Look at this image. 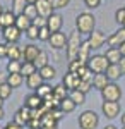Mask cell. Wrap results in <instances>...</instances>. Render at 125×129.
<instances>
[{
	"label": "cell",
	"instance_id": "obj_1",
	"mask_svg": "<svg viewBox=\"0 0 125 129\" xmlns=\"http://www.w3.org/2000/svg\"><path fill=\"white\" fill-rule=\"evenodd\" d=\"M76 29L81 35H91L96 29V17L91 12H81L76 17Z\"/></svg>",
	"mask_w": 125,
	"mask_h": 129
},
{
	"label": "cell",
	"instance_id": "obj_2",
	"mask_svg": "<svg viewBox=\"0 0 125 129\" xmlns=\"http://www.w3.org/2000/svg\"><path fill=\"white\" fill-rule=\"evenodd\" d=\"M82 45V40H81V33L79 31H72L70 35L67 36V47H65V52H67V59L69 62L70 60L77 59V53H79V48Z\"/></svg>",
	"mask_w": 125,
	"mask_h": 129
},
{
	"label": "cell",
	"instance_id": "obj_3",
	"mask_svg": "<svg viewBox=\"0 0 125 129\" xmlns=\"http://www.w3.org/2000/svg\"><path fill=\"white\" fill-rule=\"evenodd\" d=\"M79 127L81 129H96L99 126V115L94 110H84L79 114Z\"/></svg>",
	"mask_w": 125,
	"mask_h": 129
},
{
	"label": "cell",
	"instance_id": "obj_4",
	"mask_svg": "<svg viewBox=\"0 0 125 129\" xmlns=\"http://www.w3.org/2000/svg\"><path fill=\"white\" fill-rule=\"evenodd\" d=\"M108 66H110V62L106 60V57L105 55H99V53L91 55L89 60H87V67L93 71V74H103Z\"/></svg>",
	"mask_w": 125,
	"mask_h": 129
},
{
	"label": "cell",
	"instance_id": "obj_5",
	"mask_svg": "<svg viewBox=\"0 0 125 129\" xmlns=\"http://www.w3.org/2000/svg\"><path fill=\"white\" fill-rule=\"evenodd\" d=\"M101 96L105 102H120L122 98V88L116 84V83H108L105 88L101 89Z\"/></svg>",
	"mask_w": 125,
	"mask_h": 129
},
{
	"label": "cell",
	"instance_id": "obj_6",
	"mask_svg": "<svg viewBox=\"0 0 125 129\" xmlns=\"http://www.w3.org/2000/svg\"><path fill=\"white\" fill-rule=\"evenodd\" d=\"M101 112H103V115L106 119L113 120L120 114V103L118 102H103L101 103Z\"/></svg>",
	"mask_w": 125,
	"mask_h": 129
},
{
	"label": "cell",
	"instance_id": "obj_7",
	"mask_svg": "<svg viewBox=\"0 0 125 129\" xmlns=\"http://www.w3.org/2000/svg\"><path fill=\"white\" fill-rule=\"evenodd\" d=\"M87 36H89V38H87V43H89V47H91L93 50H99L106 43V36H105L103 31L94 29L91 35H87Z\"/></svg>",
	"mask_w": 125,
	"mask_h": 129
},
{
	"label": "cell",
	"instance_id": "obj_8",
	"mask_svg": "<svg viewBox=\"0 0 125 129\" xmlns=\"http://www.w3.org/2000/svg\"><path fill=\"white\" fill-rule=\"evenodd\" d=\"M21 33L22 31H19V28L14 24V26H9V28H4L2 38H4L5 43H17L21 40Z\"/></svg>",
	"mask_w": 125,
	"mask_h": 129
},
{
	"label": "cell",
	"instance_id": "obj_9",
	"mask_svg": "<svg viewBox=\"0 0 125 129\" xmlns=\"http://www.w3.org/2000/svg\"><path fill=\"white\" fill-rule=\"evenodd\" d=\"M50 47L53 50H62L67 47V36L62 33V31H57V33H51V36H50Z\"/></svg>",
	"mask_w": 125,
	"mask_h": 129
},
{
	"label": "cell",
	"instance_id": "obj_10",
	"mask_svg": "<svg viewBox=\"0 0 125 129\" xmlns=\"http://www.w3.org/2000/svg\"><path fill=\"white\" fill-rule=\"evenodd\" d=\"M41 52V48H38L34 43H29L22 48V62H34L38 53Z\"/></svg>",
	"mask_w": 125,
	"mask_h": 129
},
{
	"label": "cell",
	"instance_id": "obj_11",
	"mask_svg": "<svg viewBox=\"0 0 125 129\" xmlns=\"http://www.w3.org/2000/svg\"><path fill=\"white\" fill-rule=\"evenodd\" d=\"M34 5H36V9H38V16L46 17V19H48L53 12H55V9H53V5H51V2H50V0H38Z\"/></svg>",
	"mask_w": 125,
	"mask_h": 129
},
{
	"label": "cell",
	"instance_id": "obj_12",
	"mask_svg": "<svg viewBox=\"0 0 125 129\" xmlns=\"http://www.w3.org/2000/svg\"><path fill=\"white\" fill-rule=\"evenodd\" d=\"M46 26H48V29L51 31V33H57V31H60L62 26H64V17H62L58 12H53L48 19H46Z\"/></svg>",
	"mask_w": 125,
	"mask_h": 129
},
{
	"label": "cell",
	"instance_id": "obj_13",
	"mask_svg": "<svg viewBox=\"0 0 125 129\" xmlns=\"http://www.w3.org/2000/svg\"><path fill=\"white\" fill-rule=\"evenodd\" d=\"M106 43L110 45V47H120L122 43H125V28L122 26L120 29H116L113 35H110L108 38H106Z\"/></svg>",
	"mask_w": 125,
	"mask_h": 129
},
{
	"label": "cell",
	"instance_id": "obj_14",
	"mask_svg": "<svg viewBox=\"0 0 125 129\" xmlns=\"http://www.w3.org/2000/svg\"><path fill=\"white\" fill-rule=\"evenodd\" d=\"M29 119H31V110H29L28 107H21V109L14 114V122L19 124L21 127H24V126L28 124Z\"/></svg>",
	"mask_w": 125,
	"mask_h": 129
},
{
	"label": "cell",
	"instance_id": "obj_15",
	"mask_svg": "<svg viewBox=\"0 0 125 129\" xmlns=\"http://www.w3.org/2000/svg\"><path fill=\"white\" fill-rule=\"evenodd\" d=\"M41 105H43V98L38 96V93H36V91H34V93H31V95H28L26 100H24V107H28L29 110H36V109H39Z\"/></svg>",
	"mask_w": 125,
	"mask_h": 129
},
{
	"label": "cell",
	"instance_id": "obj_16",
	"mask_svg": "<svg viewBox=\"0 0 125 129\" xmlns=\"http://www.w3.org/2000/svg\"><path fill=\"white\" fill-rule=\"evenodd\" d=\"M79 76H77L76 72H67L65 76H64V79H62V84L65 86V88L70 91V89H76L79 86Z\"/></svg>",
	"mask_w": 125,
	"mask_h": 129
},
{
	"label": "cell",
	"instance_id": "obj_17",
	"mask_svg": "<svg viewBox=\"0 0 125 129\" xmlns=\"http://www.w3.org/2000/svg\"><path fill=\"white\" fill-rule=\"evenodd\" d=\"M7 59L22 62V48L17 47V43H7Z\"/></svg>",
	"mask_w": 125,
	"mask_h": 129
},
{
	"label": "cell",
	"instance_id": "obj_18",
	"mask_svg": "<svg viewBox=\"0 0 125 129\" xmlns=\"http://www.w3.org/2000/svg\"><path fill=\"white\" fill-rule=\"evenodd\" d=\"M43 83H45V79L41 78V74H39L38 71H36L34 74H31V76H28V78H26V84H28V88L33 89V91H36V89H38Z\"/></svg>",
	"mask_w": 125,
	"mask_h": 129
},
{
	"label": "cell",
	"instance_id": "obj_19",
	"mask_svg": "<svg viewBox=\"0 0 125 129\" xmlns=\"http://www.w3.org/2000/svg\"><path fill=\"white\" fill-rule=\"evenodd\" d=\"M91 47H89V43L86 41H82V45H81V48H79V53H77V60L81 62V64H87V60L91 57Z\"/></svg>",
	"mask_w": 125,
	"mask_h": 129
},
{
	"label": "cell",
	"instance_id": "obj_20",
	"mask_svg": "<svg viewBox=\"0 0 125 129\" xmlns=\"http://www.w3.org/2000/svg\"><path fill=\"white\" fill-rule=\"evenodd\" d=\"M0 24L4 26V28H9V26H14L16 24V14L12 12V10H4L2 14H0Z\"/></svg>",
	"mask_w": 125,
	"mask_h": 129
},
{
	"label": "cell",
	"instance_id": "obj_21",
	"mask_svg": "<svg viewBox=\"0 0 125 129\" xmlns=\"http://www.w3.org/2000/svg\"><path fill=\"white\" fill-rule=\"evenodd\" d=\"M33 24V21L29 19L26 14H17L16 16V26L19 28V31H22V33H26L28 31V28Z\"/></svg>",
	"mask_w": 125,
	"mask_h": 129
},
{
	"label": "cell",
	"instance_id": "obj_22",
	"mask_svg": "<svg viewBox=\"0 0 125 129\" xmlns=\"http://www.w3.org/2000/svg\"><path fill=\"white\" fill-rule=\"evenodd\" d=\"M106 78H108V81H111V83H115L120 76H122V72H120V67H118V64H110L108 67H106L105 71Z\"/></svg>",
	"mask_w": 125,
	"mask_h": 129
},
{
	"label": "cell",
	"instance_id": "obj_23",
	"mask_svg": "<svg viewBox=\"0 0 125 129\" xmlns=\"http://www.w3.org/2000/svg\"><path fill=\"white\" fill-rule=\"evenodd\" d=\"M105 57L110 64H118V60L122 59V53H120V50L116 48V47H110V48L106 50Z\"/></svg>",
	"mask_w": 125,
	"mask_h": 129
},
{
	"label": "cell",
	"instance_id": "obj_24",
	"mask_svg": "<svg viewBox=\"0 0 125 129\" xmlns=\"http://www.w3.org/2000/svg\"><path fill=\"white\" fill-rule=\"evenodd\" d=\"M69 98L72 100L76 105H82V103H86V93H82V91H79V89H70L69 91Z\"/></svg>",
	"mask_w": 125,
	"mask_h": 129
},
{
	"label": "cell",
	"instance_id": "obj_25",
	"mask_svg": "<svg viewBox=\"0 0 125 129\" xmlns=\"http://www.w3.org/2000/svg\"><path fill=\"white\" fill-rule=\"evenodd\" d=\"M108 83H110V81H108V78H106L105 72H103V74H94V76H93V88L99 89V91L105 88Z\"/></svg>",
	"mask_w": 125,
	"mask_h": 129
},
{
	"label": "cell",
	"instance_id": "obj_26",
	"mask_svg": "<svg viewBox=\"0 0 125 129\" xmlns=\"http://www.w3.org/2000/svg\"><path fill=\"white\" fill-rule=\"evenodd\" d=\"M39 129H58V120H55L48 114H45L41 117V127Z\"/></svg>",
	"mask_w": 125,
	"mask_h": 129
},
{
	"label": "cell",
	"instance_id": "obj_27",
	"mask_svg": "<svg viewBox=\"0 0 125 129\" xmlns=\"http://www.w3.org/2000/svg\"><path fill=\"white\" fill-rule=\"evenodd\" d=\"M7 84H9L10 88H19L21 84L24 83V76L22 74H7V81H5Z\"/></svg>",
	"mask_w": 125,
	"mask_h": 129
},
{
	"label": "cell",
	"instance_id": "obj_28",
	"mask_svg": "<svg viewBox=\"0 0 125 129\" xmlns=\"http://www.w3.org/2000/svg\"><path fill=\"white\" fill-rule=\"evenodd\" d=\"M38 72L41 74V78H43L45 81H50V79H53V78L57 76V69H55V67H51L50 64H48V66H45V67H41Z\"/></svg>",
	"mask_w": 125,
	"mask_h": 129
},
{
	"label": "cell",
	"instance_id": "obj_29",
	"mask_svg": "<svg viewBox=\"0 0 125 129\" xmlns=\"http://www.w3.org/2000/svg\"><path fill=\"white\" fill-rule=\"evenodd\" d=\"M76 107H77V105L70 98H69V96H67V98H64L62 102H60V105H58V109L64 112V115H65V114H70V112H74V110H76Z\"/></svg>",
	"mask_w": 125,
	"mask_h": 129
},
{
	"label": "cell",
	"instance_id": "obj_30",
	"mask_svg": "<svg viewBox=\"0 0 125 129\" xmlns=\"http://www.w3.org/2000/svg\"><path fill=\"white\" fill-rule=\"evenodd\" d=\"M48 60H50V57H48V53L45 52V50H41L38 53V57H36V60H34V66H36V69H41V67H45V66H48Z\"/></svg>",
	"mask_w": 125,
	"mask_h": 129
},
{
	"label": "cell",
	"instance_id": "obj_31",
	"mask_svg": "<svg viewBox=\"0 0 125 129\" xmlns=\"http://www.w3.org/2000/svg\"><path fill=\"white\" fill-rule=\"evenodd\" d=\"M69 89L64 86V84H57V86H53V96L58 100V102H62L64 98H67L69 96V93H67Z\"/></svg>",
	"mask_w": 125,
	"mask_h": 129
},
{
	"label": "cell",
	"instance_id": "obj_32",
	"mask_svg": "<svg viewBox=\"0 0 125 129\" xmlns=\"http://www.w3.org/2000/svg\"><path fill=\"white\" fill-rule=\"evenodd\" d=\"M36 66H34V62H22V66H21V74L24 76V78H28L31 74H34L36 72Z\"/></svg>",
	"mask_w": 125,
	"mask_h": 129
},
{
	"label": "cell",
	"instance_id": "obj_33",
	"mask_svg": "<svg viewBox=\"0 0 125 129\" xmlns=\"http://www.w3.org/2000/svg\"><path fill=\"white\" fill-rule=\"evenodd\" d=\"M21 66H22L21 60H9L5 69H7L9 74H21Z\"/></svg>",
	"mask_w": 125,
	"mask_h": 129
},
{
	"label": "cell",
	"instance_id": "obj_34",
	"mask_svg": "<svg viewBox=\"0 0 125 129\" xmlns=\"http://www.w3.org/2000/svg\"><path fill=\"white\" fill-rule=\"evenodd\" d=\"M36 93H38V96H41V98L45 100V98H48L50 95H53V88H51V86H48L46 83H43V84L36 89Z\"/></svg>",
	"mask_w": 125,
	"mask_h": 129
},
{
	"label": "cell",
	"instance_id": "obj_35",
	"mask_svg": "<svg viewBox=\"0 0 125 129\" xmlns=\"http://www.w3.org/2000/svg\"><path fill=\"white\" fill-rule=\"evenodd\" d=\"M22 14H26L29 19H36L38 17V9H36V5L34 4H26V7H24V10H22Z\"/></svg>",
	"mask_w": 125,
	"mask_h": 129
},
{
	"label": "cell",
	"instance_id": "obj_36",
	"mask_svg": "<svg viewBox=\"0 0 125 129\" xmlns=\"http://www.w3.org/2000/svg\"><path fill=\"white\" fill-rule=\"evenodd\" d=\"M26 0H12V12L17 16V14H22V10H24V7H26Z\"/></svg>",
	"mask_w": 125,
	"mask_h": 129
},
{
	"label": "cell",
	"instance_id": "obj_37",
	"mask_svg": "<svg viewBox=\"0 0 125 129\" xmlns=\"http://www.w3.org/2000/svg\"><path fill=\"white\" fill-rule=\"evenodd\" d=\"M38 33H39V28H36L34 24H31L28 28V31H26V36H28L31 41H34V40H38Z\"/></svg>",
	"mask_w": 125,
	"mask_h": 129
},
{
	"label": "cell",
	"instance_id": "obj_38",
	"mask_svg": "<svg viewBox=\"0 0 125 129\" xmlns=\"http://www.w3.org/2000/svg\"><path fill=\"white\" fill-rule=\"evenodd\" d=\"M50 36H51V31L48 29V26L39 28V33H38V40H39V41H48Z\"/></svg>",
	"mask_w": 125,
	"mask_h": 129
},
{
	"label": "cell",
	"instance_id": "obj_39",
	"mask_svg": "<svg viewBox=\"0 0 125 129\" xmlns=\"http://www.w3.org/2000/svg\"><path fill=\"white\" fill-rule=\"evenodd\" d=\"M10 95H12V88H10L7 83L0 84V96L4 100H7V98H10Z\"/></svg>",
	"mask_w": 125,
	"mask_h": 129
},
{
	"label": "cell",
	"instance_id": "obj_40",
	"mask_svg": "<svg viewBox=\"0 0 125 129\" xmlns=\"http://www.w3.org/2000/svg\"><path fill=\"white\" fill-rule=\"evenodd\" d=\"M50 2H51L53 9H65L70 4V0H50Z\"/></svg>",
	"mask_w": 125,
	"mask_h": 129
},
{
	"label": "cell",
	"instance_id": "obj_41",
	"mask_svg": "<svg viewBox=\"0 0 125 129\" xmlns=\"http://www.w3.org/2000/svg\"><path fill=\"white\" fill-rule=\"evenodd\" d=\"M115 21L118 22V24L123 26V22H125V7H122V9H118L115 12Z\"/></svg>",
	"mask_w": 125,
	"mask_h": 129
},
{
	"label": "cell",
	"instance_id": "obj_42",
	"mask_svg": "<svg viewBox=\"0 0 125 129\" xmlns=\"http://www.w3.org/2000/svg\"><path fill=\"white\" fill-rule=\"evenodd\" d=\"M29 129H39L41 127V119H36V117H31L28 120V124H26Z\"/></svg>",
	"mask_w": 125,
	"mask_h": 129
},
{
	"label": "cell",
	"instance_id": "obj_43",
	"mask_svg": "<svg viewBox=\"0 0 125 129\" xmlns=\"http://www.w3.org/2000/svg\"><path fill=\"white\" fill-rule=\"evenodd\" d=\"M91 86H93V83H89V81H82V79H81V81H79V86H77V89H79V91H82V93H87Z\"/></svg>",
	"mask_w": 125,
	"mask_h": 129
},
{
	"label": "cell",
	"instance_id": "obj_44",
	"mask_svg": "<svg viewBox=\"0 0 125 129\" xmlns=\"http://www.w3.org/2000/svg\"><path fill=\"white\" fill-rule=\"evenodd\" d=\"M81 66H82V64H81L77 59L76 60H70V62H69V72H77V69H79Z\"/></svg>",
	"mask_w": 125,
	"mask_h": 129
},
{
	"label": "cell",
	"instance_id": "obj_45",
	"mask_svg": "<svg viewBox=\"0 0 125 129\" xmlns=\"http://www.w3.org/2000/svg\"><path fill=\"white\" fill-rule=\"evenodd\" d=\"M33 24H34L36 28H45V26H46V17H41V16H38L36 19H33Z\"/></svg>",
	"mask_w": 125,
	"mask_h": 129
},
{
	"label": "cell",
	"instance_id": "obj_46",
	"mask_svg": "<svg viewBox=\"0 0 125 129\" xmlns=\"http://www.w3.org/2000/svg\"><path fill=\"white\" fill-rule=\"evenodd\" d=\"M84 4L87 9H98L101 5V0H84Z\"/></svg>",
	"mask_w": 125,
	"mask_h": 129
},
{
	"label": "cell",
	"instance_id": "obj_47",
	"mask_svg": "<svg viewBox=\"0 0 125 129\" xmlns=\"http://www.w3.org/2000/svg\"><path fill=\"white\" fill-rule=\"evenodd\" d=\"M7 57V43H0V59Z\"/></svg>",
	"mask_w": 125,
	"mask_h": 129
},
{
	"label": "cell",
	"instance_id": "obj_48",
	"mask_svg": "<svg viewBox=\"0 0 125 129\" xmlns=\"http://www.w3.org/2000/svg\"><path fill=\"white\" fill-rule=\"evenodd\" d=\"M4 129H21V126H19V124H16L14 120H10V122L5 124V127H4Z\"/></svg>",
	"mask_w": 125,
	"mask_h": 129
},
{
	"label": "cell",
	"instance_id": "obj_49",
	"mask_svg": "<svg viewBox=\"0 0 125 129\" xmlns=\"http://www.w3.org/2000/svg\"><path fill=\"white\" fill-rule=\"evenodd\" d=\"M118 67H120V72H122V76H125V57L118 60Z\"/></svg>",
	"mask_w": 125,
	"mask_h": 129
},
{
	"label": "cell",
	"instance_id": "obj_50",
	"mask_svg": "<svg viewBox=\"0 0 125 129\" xmlns=\"http://www.w3.org/2000/svg\"><path fill=\"white\" fill-rule=\"evenodd\" d=\"M118 50H120V53H122V57H125V43H122V45L118 47Z\"/></svg>",
	"mask_w": 125,
	"mask_h": 129
},
{
	"label": "cell",
	"instance_id": "obj_51",
	"mask_svg": "<svg viewBox=\"0 0 125 129\" xmlns=\"http://www.w3.org/2000/svg\"><path fill=\"white\" fill-rule=\"evenodd\" d=\"M5 81H7V78H5V76H4V74H0V84H4V83H5Z\"/></svg>",
	"mask_w": 125,
	"mask_h": 129
},
{
	"label": "cell",
	"instance_id": "obj_52",
	"mask_svg": "<svg viewBox=\"0 0 125 129\" xmlns=\"http://www.w3.org/2000/svg\"><path fill=\"white\" fill-rule=\"evenodd\" d=\"M103 129H118L116 126H113V124H108V126H105Z\"/></svg>",
	"mask_w": 125,
	"mask_h": 129
},
{
	"label": "cell",
	"instance_id": "obj_53",
	"mask_svg": "<svg viewBox=\"0 0 125 129\" xmlns=\"http://www.w3.org/2000/svg\"><path fill=\"white\" fill-rule=\"evenodd\" d=\"M120 119H122V124L125 126V112H122V115H120Z\"/></svg>",
	"mask_w": 125,
	"mask_h": 129
},
{
	"label": "cell",
	"instance_id": "obj_54",
	"mask_svg": "<svg viewBox=\"0 0 125 129\" xmlns=\"http://www.w3.org/2000/svg\"><path fill=\"white\" fill-rule=\"evenodd\" d=\"M4 115H5V112H4V107H2V109H0V120L4 119Z\"/></svg>",
	"mask_w": 125,
	"mask_h": 129
},
{
	"label": "cell",
	"instance_id": "obj_55",
	"mask_svg": "<svg viewBox=\"0 0 125 129\" xmlns=\"http://www.w3.org/2000/svg\"><path fill=\"white\" fill-rule=\"evenodd\" d=\"M26 2H28V4H36L38 0H26Z\"/></svg>",
	"mask_w": 125,
	"mask_h": 129
},
{
	"label": "cell",
	"instance_id": "obj_56",
	"mask_svg": "<svg viewBox=\"0 0 125 129\" xmlns=\"http://www.w3.org/2000/svg\"><path fill=\"white\" fill-rule=\"evenodd\" d=\"M2 107H4V98L0 96V109H2Z\"/></svg>",
	"mask_w": 125,
	"mask_h": 129
},
{
	"label": "cell",
	"instance_id": "obj_57",
	"mask_svg": "<svg viewBox=\"0 0 125 129\" xmlns=\"http://www.w3.org/2000/svg\"><path fill=\"white\" fill-rule=\"evenodd\" d=\"M2 12H4V5L0 4V14H2Z\"/></svg>",
	"mask_w": 125,
	"mask_h": 129
},
{
	"label": "cell",
	"instance_id": "obj_58",
	"mask_svg": "<svg viewBox=\"0 0 125 129\" xmlns=\"http://www.w3.org/2000/svg\"><path fill=\"white\" fill-rule=\"evenodd\" d=\"M2 31H4V26H2V24H0V33H2Z\"/></svg>",
	"mask_w": 125,
	"mask_h": 129
},
{
	"label": "cell",
	"instance_id": "obj_59",
	"mask_svg": "<svg viewBox=\"0 0 125 129\" xmlns=\"http://www.w3.org/2000/svg\"><path fill=\"white\" fill-rule=\"evenodd\" d=\"M123 28H125V22H123Z\"/></svg>",
	"mask_w": 125,
	"mask_h": 129
},
{
	"label": "cell",
	"instance_id": "obj_60",
	"mask_svg": "<svg viewBox=\"0 0 125 129\" xmlns=\"http://www.w3.org/2000/svg\"><path fill=\"white\" fill-rule=\"evenodd\" d=\"M122 129H125V126H123V127H122Z\"/></svg>",
	"mask_w": 125,
	"mask_h": 129
},
{
	"label": "cell",
	"instance_id": "obj_61",
	"mask_svg": "<svg viewBox=\"0 0 125 129\" xmlns=\"http://www.w3.org/2000/svg\"><path fill=\"white\" fill-rule=\"evenodd\" d=\"M0 129H2V127H0Z\"/></svg>",
	"mask_w": 125,
	"mask_h": 129
}]
</instances>
